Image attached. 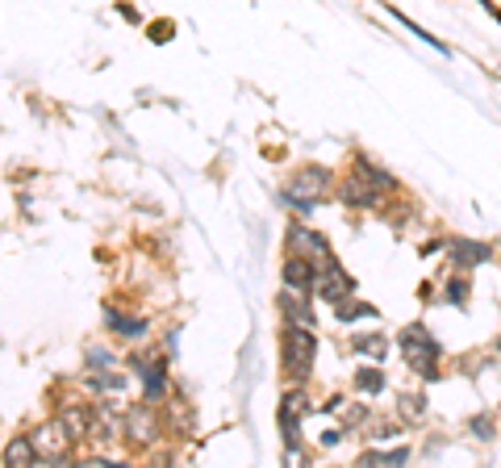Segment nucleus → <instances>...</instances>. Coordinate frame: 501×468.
<instances>
[{
  "instance_id": "bb28decb",
  "label": "nucleus",
  "mask_w": 501,
  "mask_h": 468,
  "mask_svg": "<svg viewBox=\"0 0 501 468\" xmlns=\"http://www.w3.org/2000/svg\"><path fill=\"white\" fill-rule=\"evenodd\" d=\"M147 34L155 43H172V21H155V26H147Z\"/></svg>"
},
{
  "instance_id": "7ed1b4c3",
  "label": "nucleus",
  "mask_w": 501,
  "mask_h": 468,
  "mask_svg": "<svg viewBox=\"0 0 501 468\" xmlns=\"http://www.w3.org/2000/svg\"><path fill=\"white\" fill-rule=\"evenodd\" d=\"M167 435V414L159 410V402H134V406L121 410V443L130 448L134 456L155 452Z\"/></svg>"
},
{
  "instance_id": "c85d7f7f",
  "label": "nucleus",
  "mask_w": 501,
  "mask_h": 468,
  "mask_svg": "<svg viewBox=\"0 0 501 468\" xmlns=\"http://www.w3.org/2000/svg\"><path fill=\"white\" fill-rule=\"evenodd\" d=\"M481 4H485L489 13H493V17H497V21H501V9H497V4H493V0H481Z\"/></svg>"
},
{
  "instance_id": "2eb2a0df",
  "label": "nucleus",
  "mask_w": 501,
  "mask_h": 468,
  "mask_svg": "<svg viewBox=\"0 0 501 468\" xmlns=\"http://www.w3.org/2000/svg\"><path fill=\"white\" fill-rule=\"evenodd\" d=\"M281 285H289V289H313V260L284 251V260H281Z\"/></svg>"
},
{
  "instance_id": "412c9836",
  "label": "nucleus",
  "mask_w": 501,
  "mask_h": 468,
  "mask_svg": "<svg viewBox=\"0 0 501 468\" xmlns=\"http://www.w3.org/2000/svg\"><path fill=\"white\" fill-rule=\"evenodd\" d=\"M384 13H389V17H397L401 26L410 29L413 38H422V43H427V46H430V51H439V55H451V46L443 43V38H435V34H430V29H422V26H418V21H413V17H410V13H401V9H393V4H384Z\"/></svg>"
},
{
  "instance_id": "6e6552de",
  "label": "nucleus",
  "mask_w": 501,
  "mask_h": 468,
  "mask_svg": "<svg viewBox=\"0 0 501 468\" xmlns=\"http://www.w3.org/2000/svg\"><path fill=\"white\" fill-rule=\"evenodd\" d=\"M55 414L63 418V426L72 431V439L84 448L92 439V426H96V397H84V394H67L59 397V406H55Z\"/></svg>"
},
{
  "instance_id": "b1692460",
  "label": "nucleus",
  "mask_w": 501,
  "mask_h": 468,
  "mask_svg": "<svg viewBox=\"0 0 501 468\" xmlns=\"http://www.w3.org/2000/svg\"><path fill=\"white\" fill-rule=\"evenodd\" d=\"M101 368H118V355L109 347H84V372H101Z\"/></svg>"
},
{
  "instance_id": "1a4fd4ad",
  "label": "nucleus",
  "mask_w": 501,
  "mask_h": 468,
  "mask_svg": "<svg viewBox=\"0 0 501 468\" xmlns=\"http://www.w3.org/2000/svg\"><path fill=\"white\" fill-rule=\"evenodd\" d=\"M284 251H293V255H305V260H326V255H330V238H326L322 230H313L310 222H289V226H284Z\"/></svg>"
},
{
  "instance_id": "f8f14e48",
  "label": "nucleus",
  "mask_w": 501,
  "mask_h": 468,
  "mask_svg": "<svg viewBox=\"0 0 501 468\" xmlns=\"http://www.w3.org/2000/svg\"><path fill=\"white\" fill-rule=\"evenodd\" d=\"M489 260H493V243H485V238H451L447 243V263L459 272H472Z\"/></svg>"
},
{
  "instance_id": "9d476101",
  "label": "nucleus",
  "mask_w": 501,
  "mask_h": 468,
  "mask_svg": "<svg viewBox=\"0 0 501 468\" xmlns=\"http://www.w3.org/2000/svg\"><path fill=\"white\" fill-rule=\"evenodd\" d=\"M335 201L347 205V209H381L389 197H384V192H376L368 180H359V176L347 168V172L335 180Z\"/></svg>"
},
{
  "instance_id": "c756f323",
  "label": "nucleus",
  "mask_w": 501,
  "mask_h": 468,
  "mask_svg": "<svg viewBox=\"0 0 501 468\" xmlns=\"http://www.w3.org/2000/svg\"><path fill=\"white\" fill-rule=\"evenodd\" d=\"M497 351H501V339H497Z\"/></svg>"
},
{
  "instance_id": "f3484780",
  "label": "nucleus",
  "mask_w": 501,
  "mask_h": 468,
  "mask_svg": "<svg viewBox=\"0 0 501 468\" xmlns=\"http://www.w3.org/2000/svg\"><path fill=\"white\" fill-rule=\"evenodd\" d=\"M347 347H351L355 355H372L376 364H384V355H389V339H384V331H355L351 326Z\"/></svg>"
},
{
  "instance_id": "dca6fc26",
  "label": "nucleus",
  "mask_w": 501,
  "mask_h": 468,
  "mask_svg": "<svg viewBox=\"0 0 501 468\" xmlns=\"http://www.w3.org/2000/svg\"><path fill=\"white\" fill-rule=\"evenodd\" d=\"M0 464H9V468H30V464H38V448H34L30 431H21V435H13L9 443H4V452H0Z\"/></svg>"
},
{
  "instance_id": "ddd939ff",
  "label": "nucleus",
  "mask_w": 501,
  "mask_h": 468,
  "mask_svg": "<svg viewBox=\"0 0 501 468\" xmlns=\"http://www.w3.org/2000/svg\"><path fill=\"white\" fill-rule=\"evenodd\" d=\"M347 168H351V172L359 176V180H368V184H372L376 192H384V197H389V192H401L397 176L389 172V168H381V163L372 160L368 151H351V160H347Z\"/></svg>"
},
{
  "instance_id": "4be33fe9",
  "label": "nucleus",
  "mask_w": 501,
  "mask_h": 468,
  "mask_svg": "<svg viewBox=\"0 0 501 468\" xmlns=\"http://www.w3.org/2000/svg\"><path fill=\"white\" fill-rule=\"evenodd\" d=\"M422 414H427V394H422V389H418V394H401L397 397V423L401 426L422 423Z\"/></svg>"
},
{
  "instance_id": "aec40b11",
  "label": "nucleus",
  "mask_w": 501,
  "mask_h": 468,
  "mask_svg": "<svg viewBox=\"0 0 501 468\" xmlns=\"http://www.w3.org/2000/svg\"><path fill=\"white\" fill-rule=\"evenodd\" d=\"M468 297H472V277L459 272V268H451V277L443 280V301L456 309H468Z\"/></svg>"
},
{
  "instance_id": "f03ea898",
  "label": "nucleus",
  "mask_w": 501,
  "mask_h": 468,
  "mask_svg": "<svg viewBox=\"0 0 501 468\" xmlns=\"http://www.w3.org/2000/svg\"><path fill=\"white\" fill-rule=\"evenodd\" d=\"M318 364V331L301 326V322H284L281 326V377L284 385H305Z\"/></svg>"
},
{
  "instance_id": "20e7f679",
  "label": "nucleus",
  "mask_w": 501,
  "mask_h": 468,
  "mask_svg": "<svg viewBox=\"0 0 501 468\" xmlns=\"http://www.w3.org/2000/svg\"><path fill=\"white\" fill-rule=\"evenodd\" d=\"M397 347L405 355L410 372H418L422 380H443L447 368H443V343L430 335L427 322H405L397 331Z\"/></svg>"
},
{
  "instance_id": "39448f33",
  "label": "nucleus",
  "mask_w": 501,
  "mask_h": 468,
  "mask_svg": "<svg viewBox=\"0 0 501 468\" xmlns=\"http://www.w3.org/2000/svg\"><path fill=\"white\" fill-rule=\"evenodd\" d=\"M34 448H38V464H75L80 460V443L72 439V431L63 426L59 414H50L30 431Z\"/></svg>"
},
{
  "instance_id": "cd10ccee",
  "label": "nucleus",
  "mask_w": 501,
  "mask_h": 468,
  "mask_svg": "<svg viewBox=\"0 0 501 468\" xmlns=\"http://www.w3.org/2000/svg\"><path fill=\"white\" fill-rule=\"evenodd\" d=\"M343 435H347V426H330L322 435V448H335V443H343Z\"/></svg>"
},
{
  "instance_id": "9b49d317",
  "label": "nucleus",
  "mask_w": 501,
  "mask_h": 468,
  "mask_svg": "<svg viewBox=\"0 0 501 468\" xmlns=\"http://www.w3.org/2000/svg\"><path fill=\"white\" fill-rule=\"evenodd\" d=\"M276 309H281L284 322H301V326H313V331H318V306H313L310 289H289V285H281Z\"/></svg>"
},
{
  "instance_id": "f257e3e1",
  "label": "nucleus",
  "mask_w": 501,
  "mask_h": 468,
  "mask_svg": "<svg viewBox=\"0 0 501 468\" xmlns=\"http://www.w3.org/2000/svg\"><path fill=\"white\" fill-rule=\"evenodd\" d=\"M335 180L339 176L330 172L326 163H297L281 189V205H289L297 218H310L318 205L335 201Z\"/></svg>"
},
{
  "instance_id": "a878e982",
  "label": "nucleus",
  "mask_w": 501,
  "mask_h": 468,
  "mask_svg": "<svg viewBox=\"0 0 501 468\" xmlns=\"http://www.w3.org/2000/svg\"><path fill=\"white\" fill-rule=\"evenodd\" d=\"M372 443H381V439H397L401 435V423H372V431H364Z\"/></svg>"
},
{
  "instance_id": "5701e85b",
  "label": "nucleus",
  "mask_w": 501,
  "mask_h": 468,
  "mask_svg": "<svg viewBox=\"0 0 501 468\" xmlns=\"http://www.w3.org/2000/svg\"><path fill=\"white\" fill-rule=\"evenodd\" d=\"M410 460V448H368V452H359V464H405Z\"/></svg>"
},
{
  "instance_id": "0eeeda50",
  "label": "nucleus",
  "mask_w": 501,
  "mask_h": 468,
  "mask_svg": "<svg viewBox=\"0 0 501 468\" xmlns=\"http://www.w3.org/2000/svg\"><path fill=\"white\" fill-rule=\"evenodd\" d=\"M126 368H130L134 377H138V385H143V397L147 402H172V377H167V360H163L159 351H134L130 360H126Z\"/></svg>"
},
{
  "instance_id": "a211bd4d",
  "label": "nucleus",
  "mask_w": 501,
  "mask_h": 468,
  "mask_svg": "<svg viewBox=\"0 0 501 468\" xmlns=\"http://www.w3.org/2000/svg\"><path fill=\"white\" fill-rule=\"evenodd\" d=\"M355 394L359 397H381L384 394V385H389V377H384V364H364V368H355Z\"/></svg>"
},
{
  "instance_id": "4468645a",
  "label": "nucleus",
  "mask_w": 501,
  "mask_h": 468,
  "mask_svg": "<svg viewBox=\"0 0 501 468\" xmlns=\"http://www.w3.org/2000/svg\"><path fill=\"white\" fill-rule=\"evenodd\" d=\"M104 331L113 339H126V343H138V339H147L150 322L143 314H126L118 306H104Z\"/></svg>"
},
{
  "instance_id": "423d86ee",
  "label": "nucleus",
  "mask_w": 501,
  "mask_h": 468,
  "mask_svg": "<svg viewBox=\"0 0 501 468\" xmlns=\"http://www.w3.org/2000/svg\"><path fill=\"white\" fill-rule=\"evenodd\" d=\"M313 297H318V301H326V306L335 309L339 306V301H347V297H355V292H359V285H355V277L351 272H347V268H343V260L339 255H335V251H330V255H326V260H318L313 263Z\"/></svg>"
},
{
  "instance_id": "6ab92c4d",
  "label": "nucleus",
  "mask_w": 501,
  "mask_h": 468,
  "mask_svg": "<svg viewBox=\"0 0 501 468\" xmlns=\"http://www.w3.org/2000/svg\"><path fill=\"white\" fill-rule=\"evenodd\" d=\"M335 318H339L343 326H355V322H376V318H381V309L372 306V301L347 297V301H339V306H335Z\"/></svg>"
},
{
  "instance_id": "393cba45",
  "label": "nucleus",
  "mask_w": 501,
  "mask_h": 468,
  "mask_svg": "<svg viewBox=\"0 0 501 468\" xmlns=\"http://www.w3.org/2000/svg\"><path fill=\"white\" fill-rule=\"evenodd\" d=\"M468 431L476 439H493V435H497V418H493V414H476V418L468 423Z\"/></svg>"
}]
</instances>
